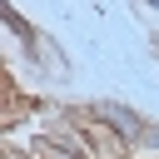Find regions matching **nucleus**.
<instances>
[{
  "instance_id": "1",
  "label": "nucleus",
  "mask_w": 159,
  "mask_h": 159,
  "mask_svg": "<svg viewBox=\"0 0 159 159\" xmlns=\"http://www.w3.org/2000/svg\"><path fill=\"white\" fill-rule=\"evenodd\" d=\"M75 129L84 134V159H124L129 154V139L109 119H80Z\"/></svg>"
},
{
  "instance_id": "2",
  "label": "nucleus",
  "mask_w": 159,
  "mask_h": 159,
  "mask_svg": "<svg viewBox=\"0 0 159 159\" xmlns=\"http://www.w3.org/2000/svg\"><path fill=\"white\" fill-rule=\"evenodd\" d=\"M149 5H154V10H159V0H149Z\"/></svg>"
}]
</instances>
